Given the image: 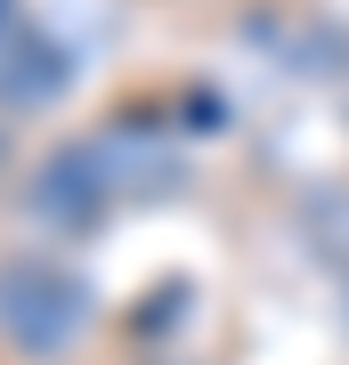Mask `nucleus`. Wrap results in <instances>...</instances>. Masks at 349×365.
I'll list each match as a JSON object with an SVG mask.
<instances>
[{
	"label": "nucleus",
	"instance_id": "f257e3e1",
	"mask_svg": "<svg viewBox=\"0 0 349 365\" xmlns=\"http://www.w3.org/2000/svg\"><path fill=\"white\" fill-rule=\"evenodd\" d=\"M90 325V284L57 260H0V341L16 357H57Z\"/></svg>",
	"mask_w": 349,
	"mask_h": 365
},
{
	"label": "nucleus",
	"instance_id": "7ed1b4c3",
	"mask_svg": "<svg viewBox=\"0 0 349 365\" xmlns=\"http://www.w3.org/2000/svg\"><path fill=\"white\" fill-rule=\"evenodd\" d=\"M57 90H65V57L49 49V41H41L33 25L0 33V106H41Z\"/></svg>",
	"mask_w": 349,
	"mask_h": 365
},
{
	"label": "nucleus",
	"instance_id": "f03ea898",
	"mask_svg": "<svg viewBox=\"0 0 349 365\" xmlns=\"http://www.w3.org/2000/svg\"><path fill=\"white\" fill-rule=\"evenodd\" d=\"M114 155L90 138V146H65L57 163H41V179H33V211L41 220H57V227H90L106 203H114Z\"/></svg>",
	"mask_w": 349,
	"mask_h": 365
}]
</instances>
